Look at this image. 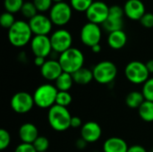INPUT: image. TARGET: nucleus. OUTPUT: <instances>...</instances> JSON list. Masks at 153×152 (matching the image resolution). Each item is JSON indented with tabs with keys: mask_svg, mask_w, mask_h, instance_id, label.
Returning <instances> with one entry per match:
<instances>
[{
	"mask_svg": "<svg viewBox=\"0 0 153 152\" xmlns=\"http://www.w3.org/2000/svg\"><path fill=\"white\" fill-rule=\"evenodd\" d=\"M11 108L17 114H26L30 112L34 103L33 95H30V93L26 91H20L15 93L10 101Z\"/></svg>",
	"mask_w": 153,
	"mask_h": 152,
	"instance_id": "10",
	"label": "nucleus"
},
{
	"mask_svg": "<svg viewBox=\"0 0 153 152\" xmlns=\"http://www.w3.org/2000/svg\"><path fill=\"white\" fill-rule=\"evenodd\" d=\"M63 69L58 60L50 59L47 60L40 67V73L42 77L48 81H56L62 73Z\"/></svg>",
	"mask_w": 153,
	"mask_h": 152,
	"instance_id": "16",
	"label": "nucleus"
},
{
	"mask_svg": "<svg viewBox=\"0 0 153 152\" xmlns=\"http://www.w3.org/2000/svg\"><path fill=\"white\" fill-rule=\"evenodd\" d=\"M93 2V0H70V4L74 10L86 13Z\"/></svg>",
	"mask_w": 153,
	"mask_h": 152,
	"instance_id": "27",
	"label": "nucleus"
},
{
	"mask_svg": "<svg viewBox=\"0 0 153 152\" xmlns=\"http://www.w3.org/2000/svg\"><path fill=\"white\" fill-rule=\"evenodd\" d=\"M50 41L53 51L58 54H62L63 52L72 47L73 37L67 30L58 29L51 34Z\"/></svg>",
	"mask_w": 153,
	"mask_h": 152,
	"instance_id": "8",
	"label": "nucleus"
},
{
	"mask_svg": "<svg viewBox=\"0 0 153 152\" xmlns=\"http://www.w3.org/2000/svg\"><path fill=\"white\" fill-rule=\"evenodd\" d=\"M15 22H16V20H15L13 13H11L9 12H4L1 14L0 22H1V25L4 29L9 30L15 23Z\"/></svg>",
	"mask_w": 153,
	"mask_h": 152,
	"instance_id": "29",
	"label": "nucleus"
},
{
	"mask_svg": "<svg viewBox=\"0 0 153 152\" xmlns=\"http://www.w3.org/2000/svg\"><path fill=\"white\" fill-rule=\"evenodd\" d=\"M28 22L34 36H48L52 30V27L54 25L49 16H47L43 13H38L33 18L29 20Z\"/></svg>",
	"mask_w": 153,
	"mask_h": 152,
	"instance_id": "12",
	"label": "nucleus"
},
{
	"mask_svg": "<svg viewBox=\"0 0 153 152\" xmlns=\"http://www.w3.org/2000/svg\"><path fill=\"white\" fill-rule=\"evenodd\" d=\"M125 12L124 8H122L120 5H112L109 7V15L111 16H117V17H124Z\"/></svg>",
	"mask_w": 153,
	"mask_h": 152,
	"instance_id": "35",
	"label": "nucleus"
},
{
	"mask_svg": "<svg viewBox=\"0 0 153 152\" xmlns=\"http://www.w3.org/2000/svg\"><path fill=\"white\" fill-rule=\"evenodd\" d=\"M39 136L37 126L31 123H25L19 129V138L22 143L32 144Z\"/></svg>",
	"mask_w": 153,
	"mask_h": 152,
	"instance_id": "17",
	"label": "nucleus"
},
{
	"mask_svg": "<svg viewBox=\"0 0 153 152\" xmlns=\"http://www.w3.org/2000/svg\"><path fill=\"white\" fill-rule=\"evenodd\" d=\"M37 152L47 151L49 148V141L45 136H39L32 143Z\"/></svg>",
	"mask_w": 153,
	"mask_h": 152,
	"instance_id": "31",
	"label": "nucleus"
},
{
	"mask_svg": "<svg viewBox=\"0 0 153 152\" xmlns=\"http://www.w3.org/2000/svg\"><path fill=\"white\" fill-rule=\"evenodd\" d=\"M53 3L56 4V3H61V2H64V0H52Z\"/></svg>",
	"mask_w": 153,
	"mask_h": 152,
	"instance_id": "43",
	"label": "nucleus"
},
{
	"mask_svg": "<svg viewBox=\"0 0 153 152\" xmlns=\"http://www.w3.org/2000/svg\"><path fill=\"white\" fill-rule=\"evenodd\" d=\"M73 75L71 73L63 72V73L55 81V86L58 91H69L74 84Z\"/></svg>",
	"mask_w": 153,
	"mask_h": 152,
	"instance_id": "21",
	"label": "nucleus"
},
{
	"mask_svg": "<svg viewBox=\"0 0 153 152\" xmlns=\"http://www.w3.org/2000/svg\"><path fill=\"white\" fill-rule=\"evenodd\" d=\"M127 42V36L126 32L121 30H117L110 32L108 37V46L116 50L123 48Z\"/></svg>",
	"mask_w": 153,
	"mask_h": 152,
	"instance_id": "19",
	"label": "nucleus"
},
{
	"mask_svg": "<svg viewBox=\"0 0 153 152\" xmlns=\"http://www.w3.org/2000/svg\"><path fill=\"white\" fill-rule=\"evenodd\" d=\"M91 51H92L93 53H100V52L101 51V46H100V44H97V45L93 46V47H91Z\"/></svg>",
	"mask_w": 153,
	"mask_h": 152,
	"instance_id": "42",
	"label": "nucleus"
},
{
	"mask_svg": "<svg viewBox=\"0 0 153 152\" xmlns=\"http://www.w3.org/2000/svg\"><path fill=\"white\" fill-rule=\"evenodd\" d=\"M32 2L35 4L38 12L40 13L47 11H50L51 7L54 4L52 0H33Z\"/></svg>",
	"mask_w": 153,
	"mask_h": 152,
	"instance_id": "32",
	"label": "nucleus"
},
{
	"mask_svg": "<svg viewBox=\"0 0 153 152\" xmlns=\"http://www.w3.org/2000/svg\"><path fill=\"white\" fill-rule=\"evenodd\" d=\"M82 126V119L79 116H72L71 119V127L72 128H79Z\"/></svg>",
	"mask_w": 153,
	"mask_h": 152,
	"instance_id": "37",
	"label": "nucleus"
},
{
	"mask_svg": "<svg viewBox=\"0 0 153 152\" xmlns=\"http://www.w3.org/2000/svg\"><path fill=\"white\" fill-rule=\"evenodd\" d=\"M102 134L100 125L93 121H90L82 125L81 128V137L87 142L92 143L100 140Z\"/></svg>",
	"mask_w": 153,
	"mask_h": 152,
	"instance_id": "15",
	"label": "nucleus"
},
{
	"mask_svg": "<svg viewBox=\"0 0 153 152\" xmlns=\"http://www.w3.org/2000/svg\"><path fill=\"white\" fill-rule=\"evenodd\" d=\"M145 100L153 102V77L149 78L144 83L142 90Z\"/></svg>",
	"mask_w": 153,
	"mask_h": 152,
	"instance_id": "30",
	"label": "nucleus"
},
{
	"mask_svg": "<svg viewBox=\"0 0 153 152\" xmlns=\"http://www.w3.org/2000/svg\"><path fill=\"white\" fill-rule=\"evenodd\" d=\"M85 13L88 22L102 25L109 16V6L102 1H94Z\"/></svg>",
	"mask_w": 153,
	"mask_h": 152,
	"instance_id": "9",
	"label": "nucleus"
},
{
	"mask_svg": "<svg viewBox=\"0 0 153 152\" xmlns=\"http://www.w3.org/2000/svg\"><path fill=\"white\" fill-rule=\"evenodd\" d=\"M32 31L29 22L18 20L8 30V39L15 47H22L30 43L32 39Z\"/></svg>",
	"mask_w": 153,
	"mask_h": 152,
	"instance_id": "1",
	"label": "nucleus"
},
{
	"mask_svg": "<svg viewBox=\"0 0 153 152\" xmlns=\"http://www.w3.org/2000/svg\"><path fill=\"white\" fill-rule=\"evenodd\" d=\"M57 93L58 90L55 85L50 83L42 84L33 93L34 103L39 108H50L56 105Z\"/></svg>",
	"mask_w": 153,
	"mask_h": 152,
	"instance_id": "4",
	"label": "nucleus"
},
{
	"mask_svg": "<svg viewBox=\"0 0 153 152\" xmlns=\"http://www.w3.org/2000/svg\"><path fill=\"white\" fill-rule=\"evenodd\" d=\"M73 98L69 91H58L56 100V105L61 106V107H68L72 103Z\"/></svg>",
	"mask_w": 153,
	"mask_h": 152,
	"instance_id": "28",
	"label": "nucleus"
},
{
	"mask_svg": "<svg viewBox=\"0 0 153 152\" xmlns=\"http://www.w3.org/2000/svg\"><path fill=\"white\" fill-rule=\"evenodd\" d=\"M145 101L144 96L143 94V92L140 91H132L130 93L127 94L126 98V104L127 107H129L130 108H139L142 104Z\"/></svg>",
	"mask_w": 153,
	"mask_h": 152,
	"instance_id": "23",
	"label": "nucleus"
},
{
	"mask_svg": "<svg viewBox=\"0 0 153 152\" xmlns=\"http://www.w3.org/2000/svg\"><path fill=\"white\" fill-rule=\"evenodd\" d=\"M21 13L24 18L29 19V20H30L31 18H33L35 15L39 13L33 2H24L21 10Z\"/></svg>",
	"mask_w": 153,
	"mask_h": 152,
	"instance_id": "26",
	"label": "nucleus"
},
{
	"mask_svg": "<svg viewBox=\"0 0 153 152\" xmlns=\"http://www.w3.org/2000/svg\"><path fill=\"white\" fill-rule=\"evenodd\" d=\"M72 75H73L74 82L80 85H86L90 83L92 80H94L92 70H90L84 67L81 68L80 70H78Z\"/></svg>",
	"mask_w": 153,
	"mask_h": 152,
	"instance_id": "20",
	"label": "nucleus"
},
{
	"mask_svg": "<svg viewBox=\"0 0 153 152\" xmlns=\"http://www.w3.org/2000/svg\"><path fill=\"white\" fill-rule=\"evenodd\" d=\"M123 26H124L123 17H117V16H111V15H109L108 18L102 24L103 29L108 31L109 33L123 30Z\"/></svg>",
	"mask_w": 153,
	"mask_h": 152,
	"instance_id": "22",
	"label": "nucleus"
},
{
	"mask_svg": "<svg viewBox=\"0 0 153 152\" xmlns=\"http://www.w3.org/2000/svg\"><path fill=\"white\" fill-rule=\"evenodd\" d=\"M58 62L64 72L73 74L83 67L84 56L80 49L72 47L60 54Z\"/></svg>",
	"mask_w": 153,
	"mask_h": 152,
	"instance_id": "3",
	"label": "nucleus"
},
{
	"mask_svg": "<svg viewBox=\"0 0 153 152\" xmlns=\"http://www.w3.org/2000/svg\"><path fill=\"white\" fill-rule=\"evenodd\" d=\"M123 8L126 16L133 21H140L146 13L145 5L141 0H127Z\"/></svg>",
	"mask_w": 153,
	"mask_h": 152,
	"instance_id": "14",
	"label": "nucleus"
},
{
	"mask_svg": "<svg viewBox=\"0 0 153 152\" xmlns=\"http://www.w3.org/2000/svg\"><path fill=\"white\" fill-rule=\"evenodd\" d=\"M146 66H147V69H148L149 73H153V59L149 60L146 63Z\"/></svg>",
	"mask_w": 153,
	"mask_h": 152,
	"instance_id": "41",
	"label": "nucleus"
},
{
	"mask_svg": "<svg viewBox=\"0 0 153 152\" xmlns=\"http://www.w3.org/2000/svg\"><path fill=\"white\" fill-rule=\"evenodd\" d=\"M30 49L34 56H41L46 58L53 51L50 37L41 35L34 36L30 41Z\"/></svg>",
	"mask_w": 153,
	"mask_h": 152,
	"instance_id": "13",
	"label": "nucleus"
},
{
	"mask_svg": "<svg viewBox=\"0 0 153 152\" xmlns=\"http://www.w3.org/2000/svg\"><path fill=\"white\" fill-rule=\"evenodd\" d=\"M152 152H153V150H152Z\"/></svg>",
	"mask_w": 153,
	"mask_h": 152,
	"instance_id": "44",
	"label": "nucleus"
},
{
	"mask_svg": "<svg viewBox=\"0 0 153 152\" xmlns=\"http://www.w3.org/2000/svg\"><path fill=\"white\" fill-rule=\"evenodd\" d=\"M80 37L82 44H84L87 47H92L93 46L100 44L102 37L100 26L88 22L82 26Z\"/></svg>",
	"mask_w": 153,
	"mask_h": 152,
	"instance_id": "11",
	"label": "nucleus"
},
{
	"mask_svg": "<svg viewBox=\"0 0 153 152\" xmlns=\"http://www.w3.org/2000/svg\"><path fill=\"white\" fill-rule=\"evenodd\" d=\"M44 152H48V151H44Z\"/></svg>",
	"mask_w": 153,
	"mask_h": 152,
	"instance_id": "45",
	"label": "nucleus"
},
{
	"mask_svg": "<svg viewBox=\"0 0 153 152\" xmlns=\"http://www.w3.org/2000/svg\"><path fill=\"white\" fill-rule=\"evenodd\" d=\"M140 117L148 123L153 122V102L145 100L138 108Z\"/></svg>",
	"mask_w": 153,
	"mask_h": 152,
	"instance_id": "24",
	"label": "nucleus"
},
{
	"mask_svg": "<svg viewBox=\"0 0 153 152\" xmlns=\"http://www.w3.org/2000/svg\"><path fill=\"white\" fill-rule=\"evenodd\" d=\"M73 15V8L71 4L61 2L54 4L49 11V18L54 25L64 26L67 24Z\"/></svg>",
	"mask_w": 153,
	"mask_h": 152,
	"instance_id": "7",
	"label": "nucleus"
},
{
	"mask_svg": "<svg viewBox=\"0 0 153 152\" xmlns=\"http://www.w3.org/2000/svg\"><path fill=\"white\" fill-rule=\"evenodd\" d=\"M86 146H87V142H86L82 138H81L80 140H77V142H76V147H77L79 150H82V149H84Z\"/></svg>",
	"mask_w": 153,
	"mask_h": 152,
	"instance_id": "40",
	"label": "nucleus"
},
{
	"mask_svg": "<svg viewBox=\"0 0 153 152\" xmlns=\"http://www.w3.org/2000/svg\"><path fill=\"white\" fill-rule=\"evenodd\" d=\"M10 142H11L10 133L4 129H1L0 130V150L4 151L6 148H8L10 145Z\"/></svg>",
	"mask_w": 153,
	"mask_h": 152,
	"instance_id": "33",
	"label": "nucleus"
},
{
	"mask_svg": "<svg viewBox=\"0 0 153 152\" xmlns=\"http://www.w3.org/2000/svg\"><path fill=\"white\" fill-rule=\"evenodd\" d=\"M23 4V0H4V7L5 12H9L13 14L21 12Z\"/></svg>",
	"mask_w": 153,
	"mask_h": 152,
	"instance_id": "25",
	"label": "nucleus"
},
{
	"mask_svg": "<svg viewBox=\"0 0 153 152\" xmlns=\"http://www.w3.org/2000/svg\"><path fill=\"white\" fill-rule=\"evenodd\" d=\"M72 116L65 107L54 105L48 109V120L51 128L56 132H65L71 127Z\"/></svg>",
	"mask_w": 153,
	"mask_h": 152,
	"instance_id": "2",
	"label": "nucleus"
},
{
	"mask_svg": "<svg viewBox=\"0 0 153 152\" xmlns=\"http://www.w3.org/2000/svg\"><path fill=\"white\" fill-rule=\"evenodd\" d=\"M140 22L144 28H147V29L153 28V13H146L140 20Z\"/></svg>",
	"mask_w": 153,
	"mask_h": 152,
	"instance_id": "34",
	"label": "nucleus"
},
{
	"mask_svg": "<svg viewBox=\"0 0 153 152\" xmlns=\"http://www.w3.org/2000/svg\"><path fill=\"white\" fill-rule=\"evenodd\" d=\"M14 152H37L35 150L34 146L32 144H29V143H21L19 144Z\"/></svg>",
	"mask_w": 153,
	"mask_h": 152,
	"instance_id": "36",
	"label": "nucleus"
},
{
	"mask_svg": "<svg viewBox=\"0 0 153 152\" xmlns=\"http://www.w3.org/2000/svg\"><path fill=\"white\" fill-rule=\"evenodd\" d=\"M46 61L47 60L44 57H41V56H35L34 57V65H37V66H39V68L45 64Z\"/></svg>",
	"mask_w": 153,
	"mask_h": 152,
	"instance_id": "39",
	"label": "nucleus"
},
{
	"mask_svg": "<svg viewBox=\"0 0 153 152\" xmlns=\"http://www.w3.org/2000/svg\"><path fill=\"white\" fill-rule=\"evenodd\" d=\"M127 152H147V151L141 145H133L129 147Z\"/></svg>",
	"mask_w": 153,
	"mask_h": 152,
	"instance_id": "38",
	"label": "nucleus"
},
{
	"mask_svg": "<svg viewBox=\"0 0 153 152\" xmlns=\"http://www.w3.org/2000/svg\"><path fill=\"white\" fill-rule=\"evenodd\" d=\"M94 80L100 84H109L117 75V65L111 61H101L92 69Z\"/></svg>",
	"mask_w": 153,
	"mask_h": 152,
	"instance_id": "5",
	"label": "nucleus"
},
{
	"mask_svg": "<svg viewBox=\"0 0 153 152\" xmlns=\"http://www.w3.org/2000/svg\"><path fill=\"white\" fill-rule=\"evenodd\" d=\"M150 74L146 64L140 61H132L125 68L126 79L134 84H143L150 78Z\"/></svg>",
	"mask_w": 153,
	"mask_h": 152,
	"instance_id": "6",
	"label": "nucleus"
},
{
	"mask_svg": "<svg viewBox=\"0 0 153 152\" xmlns=\"http://www.w3.org/2000/svg\"><path fill=\"white\" fill-rule=\"evenodd\" d=\"M128 149L126 141L119 137H110L103 144L104 152H127Z\"/></svg>",
	"mask_w": 153,
	"mask_h": 152,
	"instance_id": "18",
	"label": "nucleus"
}]
</instances>
